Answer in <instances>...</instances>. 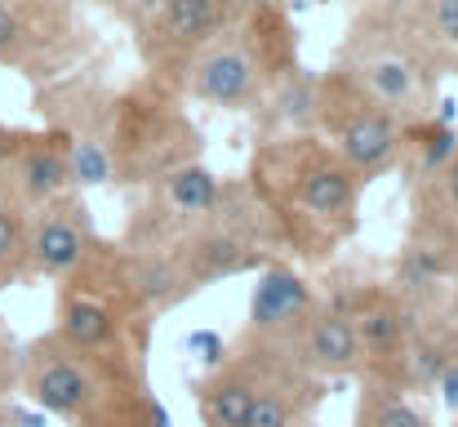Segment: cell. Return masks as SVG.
I'll list each match as a JSON object with an SVG mask.
<instances>
[{
    "mask_svg": "<svg viewBox=\"0 0 458 427\" xmlns=\"http://www.w3.org/2000/svg\"><path fill=\"white\" fill-rule=\"evenodd\" d=\"M245 183L259 196L276 245L294 250L303 263H329L360 227L365 178L316 130L263 139Z\"/></svg>",
    "mask_w": 458,
    "mask_h": 427,
    "instance_id": "cell-1",
    "label": "cell"
},
{
    "mask_svg": "<svg viewBox=\"0 0 458 427\" xmlns=\"http://www.w3.org/2000/svg\"><path fill=\"white\" fill-rule=\"evenodd\" d=\"M445 49H437L396 0H369L343 31L338 58L329 72H338L352 90H360L369 103L392 112L396 121L414 125L428 121L437 107V85L454 67Z\"/></svg>",
    "mask_w": 458,
    "mask_h": 427,
    "instance_id": "cell-2",
    "label": "cell"
},
{
    "mask_svg": "<svg viewBox=\"0 0 458 427\" xmlns=\"http://www.w3.org/2000/svg\"><path fill=\"white\" fill-rule=\"evenodd\" d=\"M299 67V36L276 0H245L232 27L182 67V94L214 112H259L281 76Z\"/></svg>",
    "mask_w": 458,
    "mask_h": 427,
    "instance_id": "cell-3",
    "label": "cell"
},
{
    "mask_svg": "<svg viewBox=\"0 0 458 427\" xmlns=\"http://www.w3.org/2000/svg\"><path fill=\"white\" fill-rule=\"evenodd\" d=\"M18 392L45 419H63V423L81 427L130 414L148 397V383L139 374V356L85 352L49 329V334L22 343Z\"/></svg>",
    "mask_w": 458,
    "mask_h": 427,
    "instance_id": "cell-4",
    "label": "cell"
},
{
    "mask_svg": "<svg viewBox=\"0 0 458 427\" xmlns=\"http://www.w3.org/2000/svg\"><path fill=\"white\" fill-rule=\"evenodd\" d=\"M107 147H112L116 178L156 183L169 169L196 160L200 130L178 107L174 85L148 72L139 85L112 94V103H107Z\"/></svg>",
    "mask_w": 458,
    "mask_h": 427,
    "instance_id": "cell-5",
    "label": "cell"
},
{
    "mask_svg": "<svg viewBox=\"0 0 458 427\" xmlns=\"http://www.w3.org/2000/svg\"><path fill=\"white\" fill-rule=\"evenodd\" d=\"M152 316L139 303V294L130 289L125 277V259L121 245L98 241V250L85 259L81 272H72L67 281H58V298H54V334L67 338L72 347L85 352H130L134 347V329H148Z\"/></svg>",
    "mask_w": 458,
    "mask_h": 427,
    "instance_id": "cell-6",
    "label": "cell"
},
{
    "mask_svg": "<svg viewBox=\"0 0 458 427\" xmlns=\"http://www.w3.org/2000/svg\"><path fill=\"white\" fill-rule=\"evenodd\" d=\"M316 134L329 142L365 183L392 174L405 165L410 125L369 103L360 90H352L338 72L320 76V103H316Z\"/></svg>",
    "mask_w": 458,
    "mask_h": 427,
    "instance_id": "cell-7",
    "label": "cell"
},
{
    "mask_svg": "<svg viewBox=\"0 0 458 427\" xmlns=\"http://www.w3.org/2000/svg\"><path fill=\"white\" fill-rule=\"evenodd\" d=\"M334 303L347 312L356 343H360V379L392 383L401 388L405 374V352L414 343V320L392 285H347L334 294Z\"/></svg>",
    "mask_w": 458,
    "mask_h": 427,
    "instance_id": "cell-8",
    "label": "cell"
},
{
    "mask_svg": "<svg viewBox=\"0 0 458 427\" xmlns=\"http://www.w3.org/2000/svg\"><path fill=\"white\" fill-rule=\"evenodd\" d=\"M81 36L72 0H0V67L18 76H58Z\"/></svg>",
    "mask_w": 458,
    "mask_h": 427,
    "instance_id": "cell-9",
    "label": "cell"
},
{
    "mask_svg": "<svg viewBox=\"0 0 458 427\" xmlns=\"http://www.w3.org/2000/svg\"><path fill=\"white\" fill-rule=\"evenodd\" d=\"M290 365L285 347L241 334V343L205 374V383L196 388V414L200 427H241L245 414L254 410L259 392Z\"/></svg>",
    "mask_w": 458,
    "mask_h": 427,
    "instance_id": "cell-10",
    "label": "cell"
},
{
    "mask_svg": "<svg viewBox=\"0 0 458 427\" xmlns=\"http://www.w3.org/2000/svg\"><path fill=\"white\" fill-rule=\"evenodd\" d=\"M98 250L94 214L81 192H67L40 209H31L27 227V272L31 281H67L85 268V259Z\"/></svg>",
    "mask_w": 458,
    "mask_h": 427,
    "instance_id": "cell-11",
    "label": "cell"
},
{
    "mask_svg": "<svg viewBox=\"0 0 458 427\" xmlns=\"http://www.w3.org/2000/svg\"><path fill=\"white\" fill-rule=\"evenodd\" d=\"M245 0H165L152 27L143 31V58L152 76H169L187 67V58L209 45L223 27H232V18L241 13Z\"/></svg>",
    "mask_w": 458,
    "mask_h": 427,
    "instance_id": "cell-12",
    "label": "cell"
},
{
    "mask_svg": "<svg viewBox=\"0 0 458 427\" xmlns=\"http://www.w3.org/2000/svg\"><path fill=\"white\" fill-rule=\"evenodd\" d=\"M285 356L303 370L307 379H347V374H360V343H356V329L347 320V312L329 298H320L307 320L281 343Z\"/></svg>",
    "mask_w": 458,
    "mask_h": 427,
    "instance_id": "cell-13",
    "label": "cell"
},
{
    "mask_svg": "<svg viewBox=\"0 0 458 427\" xmlns=\"http://www.w3.org/2000/svg\"><path fill=\"white\" fill-rule=\"evenodd\" d=\"M0 174L9 178V187H13L31 209H40V205H49V201L76 192L67 134L54 130V125H45V130H22L13 156L0 165Z\"/></svg>",
    "mask_w": 458,
    "mask_h": 427,
    "instance_id": "cell-14",
    "label": "cell"
},
{
    "mask_svg": "<svg viewBox=\"0 0 458 427\" xmlns=\"http://www.w3.org/2000/svg\"><path fill=\"white\" fill-rule=\"evenodd\" d=\"M320 303V294L311 289L299 268L272 259L263 272H259V285H254V298H250V320H245V334L254 338H267V343H285L299 325L307 320V312Z\"/></svg>",
    "mask_w": 458,
    "mask_h": 427,
    "instance_id": "cell-15",
    "label": "cell"
},
{
    "mask_svg": "<svg viewBox=\"0 0 458 427\" xmlns=\"http://www.w3.org/2000/svg\"><path fill=\"white\" fill-rule=\"evenodd\" d=\"M121 259H125V277L130 289L139 294V303L148 307V316H160L178 303H187L196 294V285L187 281L174 245H121Z\"/></svg>",
    "mask_w": 458,
    "mask_h": 427,
    "instance_id": "cell-16",
    "label": "cell"
},
{
    "mask_svg": "<svg viewBox=\"0 0 458 427\" xmlns=\"http://www.w3.org/2000/svg\"><path fill=\"white\" fill-rule=\"evenodd\" d=\"M410 209H414V223H410L414 236L437 241V245H445V250L458 254V142H454V156L432 178L414 183Z\"/></svg>",
    "mask_w": 458,
    "mask_h": 427,
    "instance_id": "cell-17",
    "label": "cell"
},
{
    "mask_svg": "<svg viewBox=\"0 0 458 427\" xmlns=\"http://www.w3.org/2000/svg\"><path fill=\"white\" fill-rule=\"evenodd\" d=\"M27 227H31V205L0 174V289L31 281V272H27Z\"/></svg>",
    "mask_w": 458,
    "mask_h": 427,
    "instance_id": "cell-18",
    "label": "cell"
},
{
    "mask_svg": "<svg viewBox=\"0 0 458 427\" xmlns=\"http://www.w3.org/2000/svg\"><path fill=\"white\" fill-rule=\"evenodd\" d=\"M356 427H437L423 406L405 397V388L360 379V401H356Z\"/></svg>",
    "mask_w": 458,
    "mask_h": 427,
    "instance_id": "cell-19",
    "label": "cell"
},
{
    "mask_svg": "<svg viewBox=\"0 0 458 427\" xmlns=\"http://www.w3.org/2000/svg\"><path fill=\"white\" fill-rule=\"evenodd\" d=\"M405 18L450 58H458V0H396Z\"/></svg>",
    "mask_w": 458,
    "mask_h": 427,
    "instance_id": "cell-20",
    "label": "cell"
},
{
    "mask_svg": "<svg viewBox=\"0 0 458 427\" xmlns=\"http://www.w3.org/2000/svg\"><path fill=\"white\" fill-rule=\"evenodd\" d=\"M81 427H174L169 423V410L156 401L152 392L130 410V414H121V419H107V423H81Z\"/></svg>",
    "mask_w": 458,
    "mask_h": 427,
    "instance_id": "cell-21",
    "label": "cell"
},
{
    "mask_svg": "<svg viewBox=\"0 0 458 427\" xmlns=\"http://www.w3.org/2000/svg\"><path fill=\"white\" fill-rule=\"evenodd\" d=\"M18 361H22V343L9 334V325L0 320V401L18 392Z\"/></svg>",
    "mask_w": 458,
    "mask_h": 427,
    "instance_id": "cell-22",
    "label": "cell"
},
{
    "mask_svg": "<svg viewBox=\"0 0 458 427\" xmlns=\"http://www.w3.org/2000/svg\"><path fill=\"white\" fill-rule=\"evenodd\" d=\"M187 347H191V352H196V356H200V361H205L209 370H214V365H218V361L227 356L223 338H218V334H209V329H196V334L187 338Z\"/></svg>",
    "mask_w": 458,
    "mask_h": 427,
    "instance_id": "cell-23",
    "label": "cell"
},
{
    "mask_svg": "<svg viewBox=\"0 0 458 427\" xmlns=\"http://www.w3.org/2000/svg\"><path fill=\"white\" fill-rule=\"evenodd\" d=\"M0 427H45V414L22 410V406H13V397H4L0 401Z\"/></svg>",
    "mask_w": 458,
    "mask_h": 427,
    "instance_id": "cell-24",
    "label": "cell"
},
{
    "mask_svg": "<svg viewBox=\"0 0 458 427\" xmlns=\"http://www.w3.org/2000/svg\"><path fill=\"white\" fill-rule=\"evenodd\" d=\"M18 139H22V130H13V125H4V121H0V165H4V160L13 156Z\"/></svg>",
    "mask_w": 458,
    "mask_h": 427,
    "instance_id": "cell-25",
    "label": "cell"
},
{
    "mask_svg": "<svg viewBox=\"0 0 458 427\" xmlns=\"http://www.w3.org/2000/svg\"><path fill=\"white\" fill-rule=\"evenodd\" d=\"M276 4H285V0H276Z\"/></svg>",
    "mask_w": 458,
    "mask_h": 427,
    "instance_id": "cell-26",
    "label": "cell"
}]
</instances>
